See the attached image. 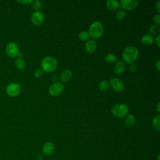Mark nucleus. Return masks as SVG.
<instances>
[{"instance_id":"nucleus-1","label":"nucleus","mask_w":160,"mask_h":160,"mask_svg":"<svg viewBox=\"0 0 160 160\" xmlns=\"http://www.w3.org/2000/svg\"><path fill=\"white\" fill-rule=\"evenodd\" d=\"M138 54L139 51L136 47L134 46H129L124 49L122 53V57L126 63L132 64L138 58Z\"/></svg>"},{"instance_id":"nucleus-2","label":"nucleus","mask_w":160,"mask_h":160,"mask_svg":"<svg viewBox=\"0 0 160 160\" xmlns=\"http://www.w3.org/2000/svg\"><path fill=\"white\" fill-rule=\"evenodd\" d=\"M58 64V61L54 57L46 56L41 62V69L42 71L50 72L54 71L57 68Z\"/></svg>"},{"instance_id":"nucleus-3","label":"nucleus","mask_w":160,"mask_h":160,"mask_svg":"<svg viewBox=\"0 0 160 160\" xmlns=\"http://www.w3.org/2000/svg\"><path fill=\"white\" fill-rule=\"evenodd\" d=\"M111 112L117 118H123L128 114L129 109L128 106L124 103H117L112 106Z\"/></svg>"},{"instance_id":"nucleus-4","label":"nucleus","mask_w":160,"mask_h":160,"mask_svg":"<svg viewBox=\"0 0 160 160\" xmlns=\"http://www.w3.org/2000/svg\"><path fill=\"white\" fill-rule=\"evenodd\" d=\"M89 34L94 39L101 38L103 34V26L99 21L93 22L89 26Z\"/></svg>"},{"instance_id":"nucleus-5","label":"nucleus","mask_w":160,"mask_h":160,"mask_svg":"<svg viewBox=\"0 0 160 160\" xmlns=\"http://www.w3.org/2000/svg\"><path fill=\"white\" fill-rule=\"evenodd\" d=\"M5 52L8 56L10 58H16L19 53V49L18 44L14 42H9L7 44Z\"/></svg>"},{"instance_id":"nucleus-6","label":"nucleus","mask_w":160,"mask_h":160,"mask_svg":"<svg viewBox=\"0 0 160 160\" xmlns=\"http://www.w3.org/2000/svg\"><path fill=\"white\" fill-rule=\"evenodd\" d=\"M21 92L20 85L16 82L9 83L6 88V92L10 97H16Z\"/></svg>"},{"instance_id":"nucleus-7","label":"nucleus","mask_w":160,"mask_h":160,"mask_svg":"<svg viewBox=\"0 0 160 160\" xmlns=\"http://www.w3.org/2000/svg\"><path fill=\"white\" fill-rule=\"evenodd\" d=\"M64 86L60 82H54L49 88V93L52 96H58L63 91Z\"/></svg>"},{"instance_id":"nucleus-8","label":"nucleus","mask_w":160,"mask_h":160,"mask_svg":"<svg viewBox=\"0 0 160 160\" xmlns=\"http://www.w3.org/2000/svg\"><path fill=\"white\" fill-rule=\"evenodd\" d=\"M31 21L32 23L36 26H41L44 21V15L41 11H34L31 16Z\"/></svg>"},{"instance_id":"nucleus-9","label":"nucleus","mask_w":160,"mask_h":160,"mask_svg":"<svg viewBox=\"0 0 160 160\" xmlns=\"http://www.w3.org/2000/svg\"><path fill=\"white\" fill-rule=\"evenodd\" d=\"M121 6L122 8L128 11H131L136 8L139 4V1L138 0H121L120 1Z\"/></svg>"},{"instance_id":"nucleus-10","label":"nucleus","mask_w":160,"mask_h":160,"mask_svg":"<svg viewBox=\"0 0 160 160\" xmlns=\"http://www.w3.org/2000/svg\"><path fill=\"white\" fill-rule=\"evenodd\" d=\"M111 88L116 92H121L124 89L123 82L118 78H113L109 81Z\"/></svg>"},{"instance_id":"nucleus-11","label":"nucleus","mask_w":160,"mask_h":160,"mask_svg":"<svg viewBox=\"0 0 160 160\" xmlns=\"http://www.w3.org/2000/svg\"><path fill=\"white\" fill-rule=\"evenodd\" d=\"M85 49L88 53H93L96 51L97 43L93 39H88L86 41Z\"/></svg>"},{"instance_id":"nucleus-12","label":"nucleus","mask_w":160,"mask_h":160,"mask_svg":"<svg viewBox=\"0 0 160 160\" xmlns=\"http://www.w3.org/2000/svg\"><path fill=\"white\" fill-rule=\"evenodd\" d=\"M54 145L52 142H47L43 145L42 151L45 155H50L54 152Z\"/></svg>"},{"instance_id":"nucleus-13","label":"nucleus","mask_w":160,"mask_h":160,"mask_svg":"<svg viewBox=\"0 0 160 160\" xmlns=\"http://www.w3.org/2000/svg\"><path fill=\"white\" fill-rule=\"evenodd\" d=\"M125 70V64L122 61H117L113 67V71L116 74H121Z\"/></svg>"},{"instance_id":"nucleus-14","label":"nucleus","mask_w":160,"mask_h":160,"mask_svg":"<svg viewBox=\"0 0 160 160\" xmlns=\"http://www.w3.org/2000/svg\"><path fill=\"white\" fill-rule=\"evenodd\" d=\"M72 77V72L69 69H65L61 72L59 76L60 80L62 82H68Z\"/></svg>"},{"instance_id":"nucleus-15","label":"nucleus","mask_w":160,"mask_h":160,"mask_svg":"<svg viewBox=\"0 0 160 160\" xmlns=\"http://www.w3.org/2000/svg\"><path fill=\"white\" fill-rule=\"evenodd\" d=\"M107 8L109 11H116L119 8V2L115 0H108L106 2Z\"/></svg>"},{"instance_id":"nucleus-16","label":"nucleus","mask_w":160,"mask_h":160,"mask_svg":"<svg viewBox=\"0 0 160 160\" xmlns=\"http://www.w3.org/2000/svg\"><path fill=\"white\" fill-rule=\"evenodd\" d=\"M141 42L144 46H150L154 42V38L149 34H144L141 37Z\"/></svg>"},{"instance_id":"nucleus-17","label":"nucleus","mask_w":160,"mask_h":160,"mask_svg":"<svg viewBox=\"0 0 160 160\" xmlns=\"http://www.w3.org/2000/svg\"><path fill=\"white\" fill-rule=\"evenodd\" d=\"M136 123V119L134 115L128 114L124 120L125 125L128 128H132L134 126Z\"/></svg>"},{"instance_id":"nucleus-18","label":"nucleus","mask_w":160,"mask_h":160,"mask_svg":"<svg viewBox=\"0 0 160 160\" xmlns=\"http://www.w3.org/2000/svg\"><path fill=\"white\" fill-rule=\"evenodd\" d=\"M15 66L19 70H23L26 66V63L22 58H17L15 60Z\"/></svg>"},{"instance_id":"nucleus-19","label":"nucleus","mask_w":160,"mask_h":160,"mask_svg":"<svg viewBox=\"0 0 160 160\" xmlns=\"http://www.w3.org/2000/svg\"><path fill=\"white\" fill-rule=\"evenodd\" d=\"M149 32L151 36V35L158 36L159 34V32H160V27L159 26V25H156V24L152 25L151 26H150V28L149 29Z\"/></svg>"},{"instance_id":"nucleus-20","label":"nucleus","mask_w":160,"mask_h":160,"mask_svg":"<svg viewBox=\"0 0 160 160\" xmlns=\"http://www.w3.org/2000/svg\"><path fill=\"white\" fill-rule=\"evenodd\" d=\"M109 87V83L108 81H106V80L101 81L98 84V89L100 91H106L108 89Z\"/></svg>"},{"instance_id":"nucleus-21","label":"nucleus","mask_w":160,"mask_h":160,"mask_svg":"<svg viewBox=\"0 0 160 160\" xmlns=\"http://www.w3.org/2000/svg\"><path fill=\"white\" fill-rule=\"evenodd\" d=\"M159 120H160V116L157 115L154 116L152 121V125L154 129L157 131H159L160 129V125H159Z\"/></svg>"},{"instance_id":"nucleus-22","label":"nucleus","mask_w":160,"mask_h":160,"mask_svg":"<svg viewBox=\"0 0 160 160\" xmlns=\"http://www.w3.org/2000/svg\"><path fill=\"white\" fill-rule=\"evenodd\" d=\"M105 61L108 64H113L117 61V57L114 54H108L105 57Z\"/></svg>"},{"instance_id":"nucleus-23","label":"nucleus","mask_w":160,"mask_h":160,"mask_svg":"<svg viewBox=\"0 0 160 160\" xmlns=\"http://www.w3.org/2000/svg\"><path fill=\"white\" fill-rule=\"evenodd\" d=\"M31 6L34 11H39V10L42 7V2L38 0L32 1L31 2Z\"/></svg>"},{"instance_id":"nucleus-24","label":"nucleus","mask_w":160,"mask_h":160,"mask_svg":"<svg viewBox=\"0 0 160 160\" xmlns=\"http://www.w3.org/2000/svg\"><path fill=\"white\" fill-rule=\"evenodd\" d=\"M89 36H90V35L88 31H83L79 33V39L82 41H86L87 40L89 39Z\"/></svg>"},{"instance_id":"nucleus-25","label":"nucleus","mask_w":160,"mask_h":160,"mask_svg":"<svg viewBox=\"0 0 160 160\" xmlns=\"http://www.w3.org/2000/svg\"><path fill=\"white\" fill-rule=\"evenodd\" d=\"M126 17V12L123 9L118 10L116 14V18L118 21H122Z\"/></svg>"},{"instance_id":"nucleus-26","label":"nucleus","mask_w":160,"mask_h":160,"mask_svg":"<svg viewBox=\"0 0 160 160\" xmlns=\"http://www.w3.org/2000/svg\"><path fill=\"white\" fill-rule=\"evenodd\" d=\"M34 75L37 78H40L43 75V71L41 69H38L34 72Z\"/></svg>"},{"instance_id":"nucleus-27","label":"nucleus","mask_w":160,"mask_h":160,"mask_svg":"<svg viewBox=\"0 0 160 160\" xmlns=\"http://www.w3.org/2000/svg\"><path fill=\"white\" fill-rule=\"evenodd\" d=\"M153 22L156 25H159L160 24V14H158L153 17Z\"/></svg>"},{"instance_id":"nucleus-28","label":"nucleus","mask_w":160,"mask_h":160,"mask_svg":"<svg viewBox=\"0 0 160 160\" xmlns=\"http://www.w3.org/2000/svg\"><path fill=\"white\" fill-rule=\"evenodd\" d=\"M137 69H138L137 66L134 63L131 64L129 67V69L131 72H135L137 71Z\"/></svg>"},{"instance_id":"nucleus-29","label":"nucleus","mask_w":160,"mask_h":160,"mask_svg":"<svg viewBox=\"0 0 160 160\" xmlns=\"http://www.w3.org/2000/svg\"><path fill=\"white\" fill-rule=\"evenodd\" d=\"M32 0H18V2L19 3H21V4H30L32 2Z\"/></svg>"},{"instance_id":"nucleus-30","label":"nucleus","mask_w":160,"mask_h":160,"mask_svg":"<svg viewBox=\"0 0 160 160\" xmlns=\"http://www.w3.org/2000/svg\"><path fill=\"white\" fill-rule=\"evenodd\" d=\"M155 8H156V9L157 10V11H158V12H160V1H157V2L156 3V4H155Z\"/></svg>"},{"instance_id":"nucleus-31","label":"nucleus","mask_w":160,"mask_h":160,"mask_svg":"<svg viewBox=\"0 0 160 160\" xmlns=\"http://www.w3.org/2000/svg\"><path fill=\"white\" fill-rule=\"evenodd\" d=\"M155 67H156V69L158 71H159V69H160V61H159V60H158L156 61V62L155 63Z\"/></svg>"},{"instance_id":"nucleus-32","label":"nucleus","mask_w":160,"mask_h":160,"mask_svg":"<svg viewBox=\"0 0 160 160\" xmlns=\"http://www.w3.org/2000/svg\"><path fill=\"white\" fill-rule=\"evenodd\" d=\"M159 38H160V36H159V35H158V36H157V37L156 38V40H155L156 45L158 46V48L160 47V46H159Z\"/></svg>"},{"instance_id":"nucleus-33","label":"nucleus","mask_w":160,"mask_h":160,"mask_svg":"<svg viewBox=\"0 0 160 160\" xmlns=\"http://www.w3.org/2000/svg\"><path fill=\"white\" fill-rule=\"evenodd\" d=\"M156 109H157V112L158 113H159L160 112V103L159 102H158L156 106Z\"/></svg>"},{"instance_id":"nucleus-34","label":"nucleus","mask_w":160,"mask_h":160,"mask_svg":"<svg viewBox=\"0 0 160 160\" xmlns=\"http://www.w3.org/2000/svg\"><path fill=\"white\" fill-rule=\"evenodd\" d=\"M18 56L19 57V58H22V57H23V54H22V52H19V54H18Z\"/></svg>"},{"instance_id":"nucleus-35","label":"nucleus","mask_w":160,"mask_h":160,"mask_svg":"<svg viewBox=\"0 0 160 160\" xmlns=\"http://www.w3.org/2000/svg\"><path fill=\"white\" fill-rule=\"evenodd\" d=\"M157 159H158V160H159V154L158 155V156H157Z\"/></svg>"}]
</instances>
